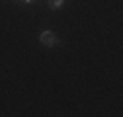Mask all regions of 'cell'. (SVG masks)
<instances>
[{
    "mask_svg": "<svg viewBox=\"0 0 123 117\" xmlns=\"http://www.w3.org/2000/svg\"><path fill=\"white\" fill-rule=\"evenodd\" d=\"M24 2H27V4H29V2H33V0H24Z\"/></svg>",
    "mask_w": 123,
    "mask_h": 117,
    "instance_id": "3",
    "label": "cell"
},
{
    "mask_svg": "<svg viewBox=\"0 0 123 117\" xmlns=\"http://www.w3.org/2000/svg\"><path fill=\"white\" fill-rule=\"evenodd\" d=\"M39 41H41V45H45V47H55V45H59V37H57L53 31H49V29H45V31L39 33Z\"/></svg>",
    "mask_w": 123,
    "mask_h": 117,
    "instance_id": "1",
    "label": "cell"
},
{
    "mask_svg": "<svg viewBox=\"0 0 123 117\" xmlns=\"http://www.w3.org/2000/svg\"><path fill=\"white\" fill-rule=\"evenodd\" d=\"M63 4H65V0H49V8L51 10H59Z\"/></svg>",
    "mask_w": 123,
    "mask_h": 117,
    "instance_id": "2",
    "label": "cell"
}]
</instances>
